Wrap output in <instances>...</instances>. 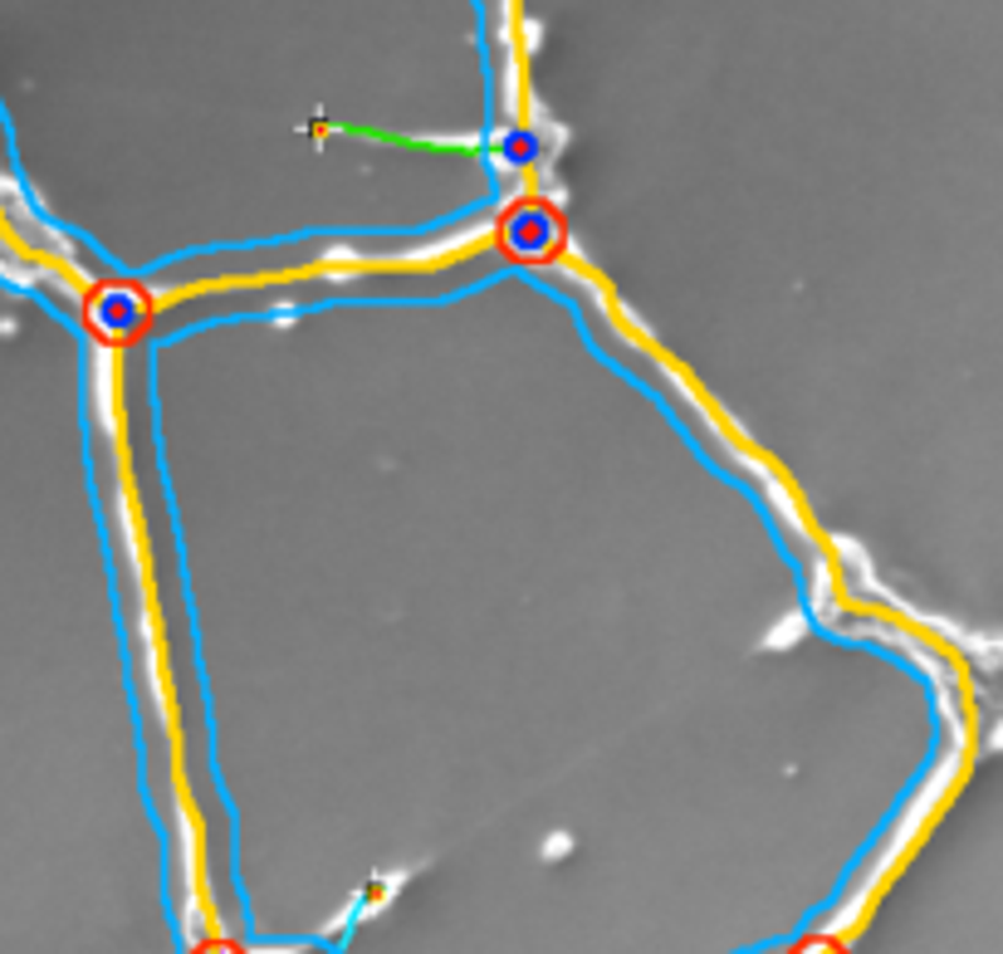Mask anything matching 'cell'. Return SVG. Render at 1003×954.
<instances>
[{
    "label": "cell",
    "mask_w": 1003,
    "mask_h": 954,
    "mask_svg": "<svg viewBox=\"0 0 1003 954\" xmlns=\"http://www.w3.org/2000/svg\"><path fill=\"white\" fill-rule=\"evenodd\" d=\"M798 954H842L838 945H828V940H808V945H803Z\"/></svg>",
    "instance_id": "obj_1"
},
{
    "label": "cell",
    "mask_w": 1003,
    "mask_h": 954,
    "mask_svg": "<svg viewBox=\"0 0 1003 954\" xmlns=\"http://www.w3.org/2000/svg\"><path fill=\"white\" fill-rule=\"evenodd\" d=\"M196 954H240L235 945H206V950H196Z\"/></svg>",
    "instance_id": "obj_2"
}]
</instances>
